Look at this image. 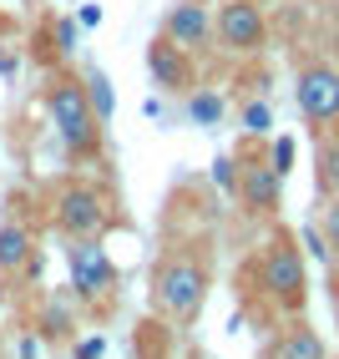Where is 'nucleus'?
<instances>
[{
    "instance_id": "412c9836",
    "label": "nucleus",
    "mask_w": 339,
    "mask_h": 359,
    "mask_svg": "<svg viewBox=\"0 0 339 359\" xmlns=\"http://www.w3.org/2000/svg\"><path fill=\"white\" fill-rule=\"evenodd\" d=\"M107 349V339H86L81 349H77V359H96V354H102Z\"/></svg>"
},
{
    "instance_id": "423d86ee",
    "label": "nucleus",
    "mask_w": 339,
    "mask_h": 359,
    "mask_svg": "<svg viewBox=\"0 0 339 359\" xmlns=\"http://www.w3.org/2000/svg\"><path fill=\"white\" fill-rule=\"evenodd\" d=\"M213 36L238 56H253L263 51L269 41V20H263V0H223L213 15Z\"/></svg>"
},
{
    "instance_id": "5701e85b",
    "label": "nucleus",
    "mask_w": 339,
    "mask_h": 359,
    "mask_svg": "<svg viewBox=\"0 0 339 359\" xmlns=\"http://www.w3.org/2000/svg\"><path fill=\"white\" fill-rule=\"evenodd\" d=\"M334 278H339V253H334Z\"/></svg>"
},
{
    "instance_id": "39448f33",
    "label": "nucleus",
    "mask_w": 339,
    "mask_h": 359,
    "mask_svg": "<svg viewBox=\"0 0 339 359\" xmlns=\"http://www.w3.org/2000/svg\"><path fill=\"white\" fill-rule=\"evenodd\" d=\"M294 102H299V116L314 132H334L339 127V61H309V66H299Z\"/></svg>"
},
{
    "instance_id": "9d476101",
    "label": "nucleus",
    "mask_w": 339,
    "mask_h": 359,
    "mask_svg": "<svg viewBox=\"0 0 339 359\" xmlns=\"http://www.w3.org/2000/svg\"><path fill=\"white\" fill-rule=\"evenodd\" d=\"M162 36L178 41L182 51H203V46L213 41V15H208V6H198V0L173 6V11H167V20H162Z\"/></svg>"
},
{
    "instance_id": "f3484780",
    "label": "nucleus",
    "mask_w": 339,
    "mask_h": 359,
    "mask_svg": "<svg viewBox=\"0 0 339 359\" xmlns=\"http://www.w3.org/2000/svg\"><path fill=\"white\" fill-rule=\"evenodd\" d=\"M319 233L329 238V248L339 253V198H324V212H319Z\"/></svg>"
},
{
    "instance_id": "1a4fd4ad",
    "label": "nucleus",
    "mask_w": 339,
    "mask_h": 359,
    "mask_svg": "<svg viewBox=\"0 0 339 359\" xmlns=\"http://www.w3.org/2000/svg\"><path fill=\"white\" fill-rule=\"evenodd\" d=\"M279 187H284V177L269 167V157L263 162H238V203H244L253 218H269L279 208Z\"/></svg>"
},
{
    "instance_id": "4be33fe9",
    "label": "nucleus",
    "mask_w": 339,
    "mask_h": 359,
    "mask_svg": "<svg viewBox=\"0 0 339 359\" xmlns=\"http://www.w3.org/2000/svg\"><path fill=\"white\" fill-rule=\"evenodd\" d=\"M329 51H334V61H339V20H334V31H329Z\"/></svg>"
},
{
    "instance_id": "2eb2a0df",
    "label": "nucleus",
    "mask_w": 339,
    "mask_h": 359,
    "mask_svg": "<svg viewBox=\"0 0 339 359\" xmlns=\"http://www.w3.org/2000/svg\"><path fill=\"white\" fill-rule=\"evenodd\" d=\"M187 116H192L198 127L223 122V97H213V91H198V86H192V91H187Z\"/></svg>"
},
{
    "instance_id": "0eeeda50",
    "label": "nucleus",
    "mask_w": 339,
    "mask_h": 359,
    "mask_svg": "<svg viewBox=\"0 0 339 359\" xmlns=\"http://www.w3.org/2000/svg\"><path fill=\"white\" fill-rule=\"evenodd\" d=\"M107 223H112V208H107V198L96 193V187L71 182L66 193L56 198V228L66 238H102Z\"/></svg>"
},
{
    "instance_id": "7ed1b4c3",
    "label": "nucleus",
    "mask_w": 339,
    "mask_h": 359,
    "mask_svg": "<svg viewBox=\"0 0 339 359\" xmlns=\"http://www.w3.org/2000/svg\"><path fill=\"white\" fill-rule=\"evenodd\" d=\"M208 263L198 258V253H173L157 269V278H152V299H157V309L173 324H192L203 314V299H208Z\"/></svg>"
},
{
    "instance_id": "f257e3e1",
    "label": "nucleus",
    "mask_w": 339,
    "mask_h": 359,
    "mask_svg": "<svg viewBox=\"0 0 339 359\" xmlns=\"http://www.w3.org/2000/svg\"><path fill=\"white\" fill-rule=\"evenodd\" d=\"M253 273H258V289H263V299H269L274 309H284V314H304V304H309V269H304V253H299V243L288 233H274L269 243L258 248Z\"/></svg>"
},
{
    "instance_id": "f03ea898",
    "label": "nucleus",
    "mask_w": 339,
    "mask_h": 359,
    "mask_svg": "<svg viewBox=\"0 0 339 359\" xmlns=\"http://www.w3.org/2000/svg\"><path fill=\"white\" fill-rule=\"evenodd\" d=\"M46 111H51V122H56L71 157H96V147H102V116L91 111V97H86L81 81L56 76L46 86Z\"/></svg>"
},
{
    "instance_id": "6ab92c4d",
    "label": "nucleus",
    "mask_w": 339,
    "mask_h": 359,
    "mask_svg": "<svg viewBox=\"0 0 339 359\" xmlns=\"http://www.w3.org/2000/svg\"><path fill=\"white\" fill-rule=\"evenodd\" d=\"M213 182L238 193V162H233V157H218V162H213Z\"/></svg>"
},
{
    "instance_id": "20e7f679",
    "label": "nucleus",
    "mask_w": 339,
    "mask_h": 359,
    "mask_svg": "<svg viewBox=\"0 0 339 359\" xmlns=\"http://www.w3.org/2000/svg\"><path fill=\"white\" fill-rule=\"evenodd\" d=\"M66 273L86 309H107L117 299V263L107 258L102 238H66Z\"/></svg>"
},
{
    "instance_id": "6e6552de",
    "label": "nucleus",
    "mask_w": 339,
    "mask_h": 359,
    "mask_svg": "<svg viewBox=\"0 0 339 359\" xmlns=\"http://www.w3.org/2000/svg\"><path fill=\"white\" fill-rule=\"evenodd\" d=\"M147 76L162 86V91H192L198 86V66H192V51H182L178 41H147Z\"/></svg>"
},
{
    "instance_id": "9b49d317",
    "label": "nucleus",
    "mask_w": 339,
    "mask_h": 359,
    "mask_svg": "<svg viewBox=\"0 0 339 359\" xmlns=\"http://www.w3.org/2000/svg\"><path fill=\"white\" fill-rule=\"evenodd\" d=\"M269 359H329L324 339H319V329H309L304 319H294L269 349Z\"/></svg>"
},
{
    "instance_id": "dca6fc26",
    "label": "nucleus",
    "mask_w": 339,
    "mask_h": 359,
    "mask_svg": "<svg viewBox=\"0 0 339 359\" xmlns=\"http://www.w3.org/2000/svg\"><path fill=\"white\" fill-rule=\"evenodd\" d=\"M269 127H274L269 102H248V107H244V132H248V137H269Z\"/></svg>"
},
{
    "instance_id": "a211bd4d",
    "label": "nucleus",
    "mask_w": 339,
    "mask_h": 359,
    "mask_svg": "<svg viewBox=\"0 0 339 359\" xmlns=\"http://www.w3.org/2000/svg\"><path fill=\"white\" fill-rule=\"evenodd\" d=\"M269 167L279 177H288V167H294V137H279L274 142V157H269Z\"/></svg>"
},
{
    "instance_id": "4468645a",
    "label": "nucleus",
    "mask_w": 339,
    "mask_h": 359,
    "mask_svg": "<svg viewBox=\"0 0 339 359\" xmlns=\"http://www.w3.org/2000/svg\"><path fill=\"white\" fill-rule=\"evenodd\" d=\"M86 86V97H91V111L102 116V122H112V111H117V97H112V81H107V71H86L81 76Z\"/></svg>"
},
{
    "instance_id": "f8f14e48",
    "label": "nucleus",
    "mask_w": 339,
    "mask_h": 359,
    "mask_svg": "<svg viewBox=\"0 0 339 359\" xmlns=\"http://www.w3.org/2000/svg\"><path fill=\"white\" fill-rule=\"evenodd\" d=\"M31 248H36V238L26 223H0V273H20Z\"/></svg>"
},
{
    "instance_id": "ddd939ff",
    "label": "nucleus",
    "mask_w": 339,
    "mask_h": 359,
    "mask_svg": "<svg viewBox=\"0 0 339 359\" xmlns=\"http://www.w3.org/2000/svg\"><path fill=\"white\" fill-rule=\"evenodd\" d=\"M319 193L324 198H339V127L334 132H319Z\"/></svg>"
},
{
    "instance_id": "aec40b11",
    "label": "nucleus",
    "mask_w": 339,
    "mask_h": 359,
    "mask_svg": "<svg viewBox=\"0 0 339 359\" xmlns=\"http://www.w3.org/2000/svg\"><path fill=\"white\" fill-rule=\"evenodd\" d=\"M56 41H61V51H71V46H77V26H71V20H56Z\"/></svg>"
}]
</instances>
